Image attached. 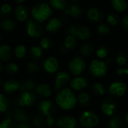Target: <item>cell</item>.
I'll return each instance as SVG.
<instances>
[{
    "mask_svg": "<svg viewBox=\"0 0 128 128\" xmlns=\"http://www.w3.org/2000/svg\"><path fill=\"white\" fill-rule=\"evenodd\" d=\"M0 28L2 30L8 32H10L14 31L15 28L14 22L8 18H4L0 21Z\"/></svg>",
    "mask_w": 128,
    "mask_h": 128,
    "instance_id": "obj_23",
    "label": "cell"
},
{
    "mask_svg": "<svg viewBox=\"0 0 128 128\" xmlns=\"http://www.w3.org/2000/svg\"><path fill=\"white\" fill-rule=\"evenodd\" d=\"M117 106L116 103L111 99H106L101 104V110L106 116H112L116 112Z\"/></svg>",
    "mask_w": 128,
    "mask_h": 128,
    "instance_id": "obj_16",
    "label": "cell"
},
{
    "mask_svg": "<svg viewBox=\"0 0 128 128\" xmlns=\"http://www.w3.org/2000/svg\"><path fill=\"white\" fill-rule=\"evenodd\" d=\"M116 62L119 66L124 65L128 62V55L123 51L118 52L116 56Z\"/></svg>",
    "mask_w": 128,
    "mask_h": 128,
    "instance_id": "obj_37",
    "label": "cell"
},
{
    "mask_svg": "<svg viewBox=\"0 0 128 128\" xmlns=\"http://www.w3.org/2000/svg\"><path fill=\"white\" fill-rule=\"evenodd\" d=\"M62 21L58 18H52L46 25V30L51 34L56 33L62 28Z\"/></svg>",
    "mask_w": 128,
    "mask_h": 128,
    "instance_id": "obj_20",
    "label": "cell"
},
{
    "mask_svg": "<svg viewBox=\"0 0 128 128\" xmlns=\"http://www.w3.org/2000/svg\"><path fill=\"white\" fill-rule=\"evenodd\" d=\"M68 35L74 36L80 40H86L90 38L91 32L88 27L86 26H72L67 30Z\"/></svg>",
    "mask_w": 128,
    "mask_h": 128,
    "instance_id": "obj_4",
    "label": "cell"
},
{
    "mask_svg": "<svg viewBox=\"0 0 128 128\" xmlns=\"http://www.w3.org/2000/svg\"><path fill=\"white\" fill-rule=\"evenodd\" d=\"M14 15H15V17L16 18V20L22 22L28 19V10L26 7H24L22 5H18L14 10Z\"/></svg>",
    "mask_w": 128,
    "mask_h": 128,
    "instance_id": "obj_21",
    "label": "cell"
},
{
    "mask_svg": "<svg viewBox=\"0 0 128 128\" xmlns=\"http://www.w3.org/2000/svg\"><path fill=\"white\" fill-rule=\"evenodd\" d=\"M89 71L91 74L96 77H102L107 73V64L105 62L94 59L92 61L89 66Z\"/></svg>",
    "mask_w": 128,
    "mask_h": 128,
    "instance_id": "obj_5",
    "label": "cell"
},
{
    "mask_svg": "<svg viewBox=\"0 0 128 128\" xmlns=\"http://www.w3.org/2000/svg\"><path fill=\"white\" fill-rule=\"evenodd\" d=\"M31 14L36 21L42 22L52 15V9L46 3H38L32 8Z\"/></svg>",
    "mask_w": 128,
    "mask_h": 128,
    "instance_id": "obj_2",
    "label": "cell"
},
{
    "mask_svg": "<svg viewBox=\"0 0 128 128\" xmlns=\"http://www.w3.org/2000/svg\"><path fill=\"white\" fill-rule=\"evenodd\" d=\"M34 93L41 98H47L51 96L52 89L50 85L47 83H40L36 86L34 88Z\"/></svg>",
    "mask_w": 128,
    "mask_h": 128,
    "instance_id": "obj_17",
    "label": "cell"
},
{
    "mask_svg": "<svg viewBox=\"0 0 128 128\" xmlns=\"http://www.w3.org/2000/svg\"><path fill=\"white\" fill-rule=\"evenodd\" d=\"M122 26L125 30L128 31V15L125 16L124 18L123 19V20H122Z\"/></svg>",
    "mask_w": 128,
    "mask_h": 128,
    "instance_id": "obj_49",
    "label": "cell"
},
{
    "mask_svg": "<svg viewBox=\"0 0 128 128\" xmlns=\"http://www.w3.org/2000/svg\"><path fill=\"white\" fill-rule=\"evenodd\" d=\"M50 5L56 10H64L67 7V0H50Z\"/></svg>",
    "mask_w": 128,
    "mask_h": 128,
    "instance_id": "obj_32",
    "label": "cell"
},
{
    "mask_svg": "<svg viewBox=\"0 0 128 128\" xmlns=\"http://www.w3.org/2000/svg\"><path fill=\"white\" fill-rule=\"evenodd\" d=\"M77 101L79 102L80 105L82 107H87L90 105L91 98L88 93L86 92H81L79 94L77 97Z\"/></svg>",
    "mask_w": 128,
    "mask_h": 128,
    "instance_id": "obj_27",
    "label": "cell"
},
{
    "mask_svg": "<svg viewBox=\"0 0 128 128\" xmlns=\"http://www.w3.org/2000/svg\"><path fill=\"white\" fill-rule=\"evenodd\" d=\"M97 31H98V33L100 35H101V36H106V35H107L110 33V29L109 26H106V24L100 23V24H99L98 26Z\"/></svg>",
    "mask_w": 128,
    "mask_h": 128,
    "instance_id": "obj_44",
    "label": "cell"
},
{
    "mask_svg": "<svg viewBox=\"0 0 128 128\" xmlns=\"http://www.w3.org/2000/svg\"><path fill=\"white\" fill-rule=\"evenodd\" d=\"M40 47L43 50H48L52 46V40H51L50 38H46V37H44V38H43L40 40Z\"/></svg>",
    "mask_w": 128,
    "mask_h": 128,
    "instance_id": "obj_45",
    "label": "cell"
},
{
    "mask_svg": "<svg viewBox=\"0 0 128 128\" xmlns=\"http://www.w3.org/2000/svg\"><path fill=\"white\" fill-rule=\"evenodd\" d=\"M59 67L58 61L56 58L50 56L45 58L42 62V68L44 70L49 74H55Z\"/></svg>",
    "mask_w": 128,
    "mask_h": 128,
    "instance_id": "obj_9",
    "label": "cell"
},
{
    "mask_svg": "<svg viewBox=\"0 0 128 128\" xmlns=\"http://www.w3.org/2000/svg\"><path fill=\"white\" fill-rule=\"evenodd\" d=\"M79 122L82 128H92L98 124L99 118L97 114L92 111H85L80 115Z\"/></svg>",
    "mask_w": 128,
    "mask_h": 128,
    "instance_id": "obj_3",
    "label": "cell"
},
{
    "mask_svg": "<svg viewBox=\"0 0 128 128\" xmlns=\"http://www.w3.org/2000/svg\"><path fill=\"white\" fill-rule=\"evenodd\" d=\"M11 58V49L8 45H2L0 46V60L7 62Z\"/></svg>",
    "mask_w": 128,
    "mask_h": 128,
    "instance_id": "obj_25",
    "label": "cell"
},
{
    "mask_svg": "<svg viewBox=\"0 0 128 128\" xmlns=\"http://www.w3.org/2000/svg\"><path fill=\"white\" fill-rule=\"evenodd\" d=\"M32 124L35 128H44L45 124V118L42 117V116H34L32 119Z\"/></svg>",
    "mask_w": 128,
    "mask_h": 128,
    "instance_id": "obj_39",
    "label": "cell"
},
{
    "mask_svg": "<svg viewBox=\"0 0 128 128\" xmlns=\"http://www.w3.org/2000/svg\"><path fill=\"white\" fill-rule=\"evenodd\" d=\"M116 74L118 76H122V75H126L128 76V64L124 68H119L116 70Z\"/></svg>",
    "mask_w": 128,
    "mask_h": 128,
    "instance_id": "obj_47",
    "label": "cell"
},
{
    "mask_svg": "<svg viewBox=\"0 0 128 128\" xmlns=\"http://www.w3.org/2000/svg\"><path fill=\"white\" fill-rule=\"evenodd\" d=\"M70 81V75L66 71H59L56 75L54 89L56 91H59L64 88Z\"/></svg>",
    "mask_w": 128,
    "mask_h": 128,
    "instance_id": "obj_10",
    "label": "cell"
},
{
    "mask_svg": "<svg viewBox=\"0 0 128 128\" xmlns=\"http://www.w3.org/2000/svg\"><path fill=\"white\" fill-rule=\"evenodd\" d=\"M64 13L74 18H78L82 14V9L76 4H72L68 9L64 10Z\"/></svg>",
    "mask_w": 128,
    "mask_h": 128,
    "instance_id": "obj_22",
    "label": "cell"
},
{
    "mask_svg": "<svg viewBox=\"0 0 128 128\" xmlns=\"http://www.w3.org/2000/svg\"></svg>",
    "mask_w": 128,
    "mask_h": 128,
    "instance_id": "obj_57",
    "label": "cell"
},
{
    "mask_svg": "<svg viewBox=\"0 0 128 128\" xmlns=\"http://www.w3.org/2000/svg\"><path fill=\"white\" fill-rule=\"evenodd\" d=\"M0 40H1V34H0Z\"/></svg>",
    "mask_w": 128,
    "mask_h": 128,
    "instance_id": "obj_56",
    "label": "cell"
},
{
    "mask_svg": "<svg viewBox=\"0 0 128 128\" xmlns=\"http://www.w3.org/2000/svg\"><path fill=\"white\" fill-rule=\"evenodd\" d=\"M12 12V8L10 4H4L0 8V16L2 17H8L10 15Z\"/></svg>",
    "mask_w": 128,
    "mask_h": 128,
    "instance_id": "obj_41",
    "label": "cell"
},
{
    "mask_svg": "<svg viewBox=\"0 0 128 128\" xmlns=\"http://www.w3.org/2000/svg\"><path fill=\"white\" fill-rule=\"evenodd\" d=\"M0 128H16V124L12 118L6 117L0 122Z\"/></svg>",
    "mask_w": 128,
    "mask_h": 128,
    "instance_id": "obj_33",
    "label": "cell"
},
{
    "mask_svg": "<svg viewBox=\"0 0 128 128\" xmlns=\"http://www.w3.org/2000/svg\"><path fill=\"white\" fill-rule=\"evenodd\" d=\"M87 17L89 20L94 22H99L104 17V14L101 10L97 8H91L87 11Z\"/></svg>",
    "mask_w": 128,
    "mask_h": 128,
    "instance_id": "obj_19",
    "label": "cell"
},
{
    "mask_svg": "<svg viewBox=\"0 0 128 128\" xmlns=\"http://www.w3.org/2000/svg\"><path fill=\"white\" fill-rule=\"evenodd\" d=\"M88 85V80L83 76H76L75 78H74L70 83V88L76 92H80L86 88Z\"/></svg>",
    "mask_w": 128,
    "mask_h": 128,
    "instance_id": "obj_15",
    "label": "cell"
},
{
    "mask_svg": "<svg viewBox=\"0 0 128 128\" xmlns=\"http://www.w3.org/2000/svg\"><path fill=\"white\" fill-rule=\"evenodd\" d=\"M56 124L58 128H76V120L74 117L65 116L58 118Z\"/></svg>",
    "mask_w": 128,
    "mask_h": 128,
    "instance_id": "obj_14",
    "label": "cell"
},
{
    "mask_svg": "<svg viewBox=\"0 0 128 128\" xmlns=\"http://www.w3.org/2000/svg\"><path fill=\"white\" fill-rule=\"evenodd\" d=\"M48 128V127H46V128Z\"/></svg>",
    "mask_w": 128,
    "mask_h": 128,
    "instance_id": "obj_55",
    "label": "cell"
},
{
    "mask_svg": "<svg viewBox=\"0 0 128 128\" xmlns=\"http://www.w3.org/2000/svg\"><path fill=\"white\" fill-rule=\"evenodd\" d=\"M86 65V64L85 60L80 56H76L69 62L68 68L73 75L79 76L85 70Z\"/></svg>",
    "mask_w": 128,
    "mask_h": 128,
    "instance_id": "obj_8",
    "label": "cell"
},
{
    "mask_svg": "<svg viewBox=\"0 0 128 128\" xmlns=\"http://www.w3.org/2000/svg\"><path fill=\"white\" fill-rule=\"evenodd\" d=\"M10 103L8 98L2 93H0V112L1 113L8 112L10 107Z\"/></svg>",
    "mask_w": 128,
    "mask_h": 128,
    "instance_id": "obj_30",
    "label": "cell"
},
{
    "mask_svg": "<svg viewBox=\"0 0 128 128\" xmlns=\"http://www.w3.org/2000/svg\"><path fill=\"white\" fill-rule=\"evenodd\" d=\"M123 126V121L119 116H115L112 118L108 124L109 128H122Z\"/></svg>",
    "mask_w": 128,
    "mask_h": 128,
    "instance_id": "obj_34",
    "label": "cell"
},
{
    "mask_svg": "<svg viewBox=\"0 0 128 128\" xmlns=\"http://www.w3.org/2000/svg\"><path fill=\"white\" fill-rule=\"evenodd\" d=\"M4 70L8 75L14 76V75H16L17 74V72L19 71V67L14 62H9V63L6 64V65L4 67Z\"/></svg>",
    "mask_w": 128,
    "mask_h": 128,
    "instance_id": "obj_31",
    "label": "cell"
},
{
    "mask_svg": "<svg viewBox=\"0 0 128 128\" xmlns=\"http://www.w3.org/2000/svg\"><path fill=\"white\" fill-rule=\"evenodd\" d=\"M96 55L99 58H106L107 57V56L109 55V49L106 46L102 45L100 46L97 51H96Z\"/></svg>",
    "mask_w": 128,
    "mask_h": 128,
    "instance_id": "obj_38",
    "label": "cell"
},
{
    "mask_svg": "<svg viewBox=\"0 0 128 128\" xmlns=\"http://www.w3.org/2000/svg\"><path fill=\"white\" fill-rule=\"evenodd\" d=\"M77 46V40L74 36L68 35L64 40V46L67 50H74Z\"/></svg>",
    "mask_w": 128,
    "mask_h": 128,
    "instance_id": "obj_28",
    "label": "cell"
},
{
    "mask_svg": "<svg viewBox=\"0 0 128 128\" xmlns=\"http://www.w3.org/2000/svg\"><path fill=\"white\" fill-rule=\"evenodd\" d=\"M56 104L63 110H73L77 103V98L70 88H64L56 93Z\"/></svg>",
    "mask_w": 128,
    "mask_h": 128,
    "instance_id": "obj_1",
    "label": "cell"
},
{
    "mask_svg": "<svg viewBox=\"0 0 128 128\" xmlns=\"http://www.w3.org/2000/svg\"><path fill=\"white\" fill-rule=\"evenodd\" d=\"M12 118L15 122H27L28 123L30 118L22 107H17L12 112Z\"/></svg>",
    "mask_w": 128,
    "mask_h": 128,
    "instance_id": "obj_18",
    "label": "cell"
},
{
    "mask_svg": "<svg viewBox=\"0 0 128 128\" xmlns=\"http://www.w3.org/2000/svg\"><path fill=\"white\" fill-rule=\"evenodd\" d=\"M94 52V46L92 44L87 43L82 46L80 48V53L84 56H89Z\"/></svg>",
    "mask_w": 128,
    "mask_h": 128,
    "instance_id": "obj_35",
    "label": "cell"
},
{
    "mask_svg": "<svg viewBox=\"0 0 128 128\" xmlns=\"http://www.w3.org/2000/svg\"><path fill=\"white\" fill-rule=\"evenodd\" d=\"M29 56L33 60H38L43 56V49L38 46H33L29 50Z\"/></svg>",
    "mask_w": 128,
    "mask_h": 128,
    "instance_id": "obj_29",
    "label": "cell"
},
{
    "mask_svg": "<svg viewBox=\"0 0 128 128\" xmlns=\"http://www.w3.org/2000/svg\"><path fill=\"white\" fill-rule=\"evenodd\" d=\"M20 83L15 79H9L2 84V89L5 94H12L20 91Z\"/></svg>",
    "mask_w": 128,
    "mask_h": 128,
    "instance_id": "obj_12",
    "label": "cell"
},
{
    "mask_svg": "<svg viewBox=\"0 0 128 128\" xmlns=\"http://www.w3.org/2000/svg\"><path fill=\"white\" fill-rule=\"evenodd\" d=\"M92 90L94 94H95L97 95H100V96L104 95L105 92H106L105 86L100 82H97V83L94 84Z\"/></svg>",
    "mask_w": 128,
    "mask_h": 128,
    "instance_id": "obj_36",
    "label": "cell"
},
{
    "mask_svg": "<svg viewBox=\"0 0 128 128\" xmlns=\"http://www.w3.org/2000/svg\"><path fill=\"white\" fill-rule=\"evenodd\" d=\"M36 100H37V95L35 94L34 92L30 91L22 92L19 96L17 104L22 108L30 107L35 104Z\"/></svg>",
    "mask_w": 128,
    "mask_h": 128,
    "instance_id": "obj_6",
    "label": "cell"
},
{
    "mask_svg": "<svg viewBox=\"0 0 128 128\" xmlns=\"http://www.w3.org/2000/svg\"><path fill=\"white\" fill-rule=\"evenodd\" d=\"M125 122H126V123H127L128 126V112L127 113V115L125 116Z\"/></svg>",
    "mask_w": 128,
    "mask_h": 128,
    "instance_id": "obj_51",
    "label": "cell"
},
{
    "mask_svg": "<svg viewBox=\"0 0 128 128\" xmlns=\"http://www.w3.org/2000/svg\"><path fill=\"white\" fill-rule=\"evenodd\" d=\"M25 2V0H16V2L18 4H22V2Z\"/></svg>",
    "mask_w": 128,
    "mask_h": 128,
    "instance_id": "obj_50",
    "label": "cell"
},
{
    "mask_svg": "<svg viewBox=\"0 0 128 128\" xmlns=\"http://www.w3.org/2000/svg\"><path fill=\"white\" fill-rule=\"evenodd\" d=\"M112 5L116 11L122 13L128 8L127 0H111Z\"/></svg>",
    "mask_w": 128,
    "mask_h": 128,
    "instance_id": "obj_24",
    "label": "cell"
},
{
    "mask_svg": "<svg viewBox=\"0 0 128 128\" xmlns=\"http://www.w3.org/2000/svg\"><path fill=\"white\" fill-rule=\"evenodd\" d=\"M2 64H1V62H0V72L2 71Z\"/></svg>",
    "mask_w": 128,
    "mask_h": 128,
    "instance_id": "obj_52",
    "label": "cell"
},
{
    "mask_svg": "<svg viewBox=\"0 0 128 128\" xmlns=\"http://www.w3.org/2000/svg\"><path fill=\"white\" fill-rule=\"evenodd\" d=\"M71 2H76L77 0H70Z\"/></svg>",
    "mask_w": 128,
    "mask_h": 128,
    "instance_id": "obj_54",
    "label": "cell"
},
{
    "mask_svg": "<svg viewBox=\"0 0 128 128\" xmlns=\"http://www.w3.org/2000/svg\"><path fill=\"white\" fill-rule=\"evenodd\" d=\"M56 121L55 117H53V116L45 118V124L48 128H51L54 124H56Z\"/></svg>",
    "mask_w": 128,
    "mask_h": 128,
    "instance_id": "obj_46",
    "label": "cell"
},
{
    "mask_svg": "<svg viewBox=\"0 0 128 128\" xmlns=\"http://www.w3.org/2000/svg\"><path fill=\"white\" fill-rule=\"evenodd\" d=\"M16 128H32V127L27 122H20L16 124Z\"/></svg>",
    "mask_w": 128,
    "mask_h": 128,
    "instance_id": "obj_48",
    "label": "cell"
},
{
    "mask_svg": "<svg viewBox=\"0 0 128 128\" xmlns=\"http://www.w3.org/2000/svg\"><path fill=\"white\" fill-rule=\"evenodd\" d=\"M36 87V83L34 80H26L23 82L20 83V91L22 92H26V91H30L32 92L34 90Z\"/></svg>",
    "mask_w": 128,
    "mask_h": 128,
    "instance_id": "obj_26",
    "label": "cell"
},
{
    "mask_svg": "<svg viewBox=\"0 0 128 128\" xmlns=\"http://www.w3.org/2000/svg\"><path fill=\"white\" fill-rule=\"evenodd\" d=\"M26 54V48L23 45H19L14 49V55L17 58H22Z\"/></svg>",
    "mask_w": 128,
    "mask_h": 128,
    "instance_id": "obj_40",
    "label": "cell"
},
{
    "mask_svg": "<svg viewBox=\"0 0 128 128\" xmlns=\"http://www.w3.org/2000/svg\"><path fill=\"white\" fill-rule=\"evenodd\" d=\"M2 79H1V77H0V86H2Z\"/></svg>",
    "mask_w": 128,
    "mask_h": 128,
    "instance_id": "obj_53",
    "label": "cell"
},
{
    "mask_svg": "<svg viewBox=\"0 0 128 128\" xmlns=\"http://www.w3.org/2000/svg\"><path fill=\"white\" fill-rule=\"evenodd\" d=\"M26 69H27V71L29 74H37L39 71L40 68H39V65L36 62H28L27 64Z\"/></svg>",
    "mask_w": 128,
    "mask_h": 128,
    "instance_id": "obj_43",
    "label": "cell"
},
{
    "mask_svg": "<svg viewBox=\"0 0 128 128\" xmlns=\"http://www.w3.org/2000/svg\"><path fill=\"white\" fill-rule=\"evenodd\" d=\"M106 20L111 26H116L119 23V17L115 13H110L107 16Z\"/></svg>",
    "mask_w": 128,
    "mask_h": 128,
    "instance_id": "obj_42",
    "label": "cell"
},
{
    "mask_svg": "<svg viewBox=\"0 0 128 128\" xmlns=\"http://www.w3.org/2000/svg\"><path fill=\"white\" fill-rule=\"evenodd\" d=\"M38 110L40 114L44 117L52 116L56 112V106L52 101L44 99L38 105Z\"/></svg>",
    "mask_w": 128,
    "mask_h": 128,
    "instance_id": "obj_7",
    "label": "cell"
},
{
    "mask_svg": "<svg viewBox=\"0 0 128 128\" xmlns=\"http://www.w3.org/2000/svg\"><path fill=\"white\" fill-rule=\"evenodd\" d=\"M127 91V86L122 82H115L109 87V92L115 97H122Z\"/></svg>",
    "mask_w": 128,
    "mask_h": 128,
    "instance_id": "obj_13",
    "label": "cell"
},
{
    "mask_svg": "<svg viewBox=\"0 0 128 128\" xmlns=\"http://www.w3.org/2000/svg\"><path fill=\"white\" fill-rule=\"evenodd\" d=\"M27 34L32 38H39L43 32L42 27L32 19H28L26 24Z\"/></svg>",
    "mask_w": 128,
    "mask_h": 128,
    "instance_id": "obj_11",
    "label": "cell"
}]
</instances>
